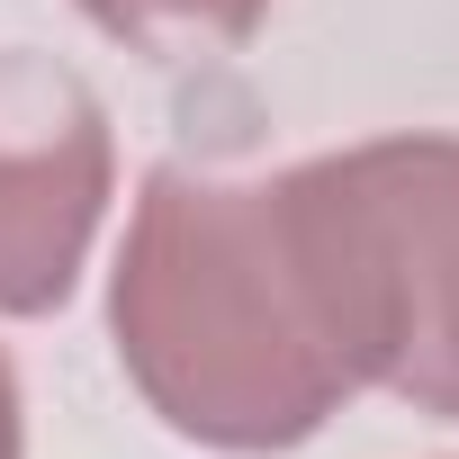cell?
Returning <instances> with one entry per match:
<instances>
[{
    "label": "cell",
    "instance_id": "5",
    "mask_svg": "<svg viewBox=\"0 0 459 459\" xmlns=\"http://www.w3.org/2000/svg\"><path fill=\"white\" fill-rule=\"evenodd\" d=\"M28 450V423H19V369L0 360V459H19Z\"/></svg>",
    "mask_w": 459,
    "mask_h": 459
},
{
    "label": "cell",
    "instance_id": "2",
    "mask_svg": "<svg viewBox=\"0 0 459 459\" xmlns=\"http://www.w3.org/2000/svg\"><path fill=\"white\" fill-rule=\"evenodd\" d=\"M280 180L351 378L459 423V135H378Z\"/></svg>",
    "mask_w": 459,
    "mask_h": 459
},
{
    "label": "cell",
    "instance_id": "4",
    "mask_svg": "<svg viewBox=\"0 0 459 459\" xmlns=\"http://www.w3.org/2000/svg\"><path fill=\"white\" fill-rule=\"evenodd\" d=\"M73 10L117 46L171 55V46H244L271 19V0H73Z\"/></svg>",
    "mask_w": 459,
    "mask_h": 459
},
{
    "label": "cell",
    "instance_id": "1",
    "mask_svg": "<svg viewBox=\"0 0 459 459\" xmlns=\"http://www.w3.org/2000/svg\"><path fill=\"white\" fill-rule=\"evenodd\" d=\"M108 333L135 396L198 450L271 459L360 396L280 171L225 180L162 162L108 271Z\"/></svg>",
    "mask_w": 459,
    "mask_h": 459
},
{
    "label": "cell",
    "instance_id": "3",
    "mask_svg": "<svg viewBox=\"0 0 459 459\" xmlns=\"http://www.w3.org/2000/svg\"><path fill=\"white\" fill-rule=\"evenodd\" d=\"M117 144L100 91L37 55H0V316H55L100 244Z\"/></svg>",
    "mask_w": 459,
    "mask_h": 459
}]
</instances>
